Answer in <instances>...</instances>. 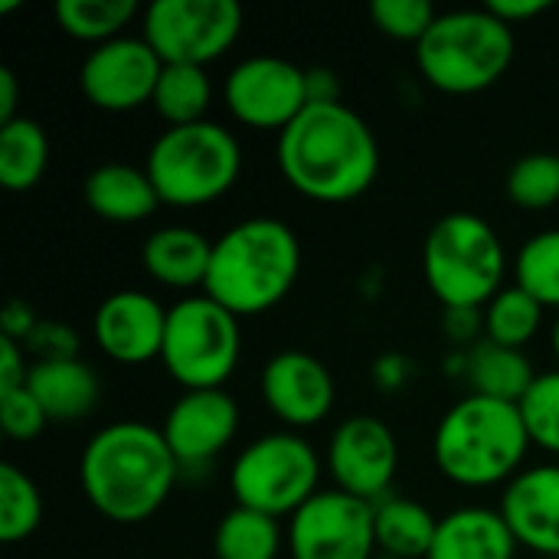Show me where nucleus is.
Returning a JSON list of instances; mask_svg holds the SVG:
<instances>
[{
	"label": "nucleus",
	"instance_id": "obj_1",
	"mask_svg": "<svg viewBox=\"0 0 559 559\" xmlns=\"http://www.w3.org/2000/svg\"><path fill=\"white\" fill-rule=\"evenodd\" d=\"M275 164L301 197L314 203H350L373 187L380 144L350 105H308L278 134Z\"/></svg>",
	"mask_w": 559,
	"mask_h": 559
},
{
	"label": "nucleus",
	"instance_id": "obj_2",
	"mask_svg": "<svg viewBox=\"0 0 559 559\" xmlns=\"http://www.w3.org/2000/svg\"><path fill=\"white\" fill-rule=\"evenodd\" d=\"M180 465L157 426L121 419L98 429L79 459V485L85 501L111 524H141L154 518L174 485Z\"/></svg>",
	"mask_w": 559,
	"mask_h": 559
},
{
	"label": "nucleus",
	"instance_id": "obj_3",
	"mask_svg": "<svg viewBox=\"0 0 559 559\" xmlns=\"http://www.w3.org/2000/svg\"><path fill=\"white\" fill-rule=\"evenodd\" d=\"M301 275V242L275 216H249L213 239L203 295L236 318H255L282 305Z\"/></svg>",
	"mask_w": 559,
	"mask_h": 559
},
{
	"label": "nucleus",
	"instance_id": "obj_4",
	"mask_svg": "<svg viewBox=\"0 0 559 559\" xmlns=\"http://www.w3.org/2000/svg\"><path fill=\"white\" fill-rule=\"evenodd\" d=\"M531 436L514 403L488 396H462L436 426V468L459 488L508 485L524 472Z\"/></svg>",
	"mask_w": 559,
	"mask_h": 559
},
{
	"label": "nucleus",
	"instance_id": "obj_5",
	"mask_svg": "<svg viewBox=\"0 0 559 559\" xmlns=\"http://www.w3.org/2000/svg\"><path fill=\"white\" fill-rule=\"evenodd\" d=\"M514 29L488 7L449 10L416 43V66L445 95H478L504 79L514 62Z\"/></svg>",
	"mask_w": 559,
	"mask_h": 559
},
{
	"label": "nucleus",
	"instance_id": "obj_6",
	"mask_svg": "<svg viewBox=\"0 0 559 559\" xmlns=\"http://www.w3.org/2000/svg\"><path fill=\"white\" fill-rule=\"evenodd\" d=\"M423 275L445 311H481L508 275V252L498 229L465 210L432 223L423 242Z\"/></svg>",
	"mask_w": 559,
	"mask_h": 559
},
{
	"label": "nucleus",
	"instance_id": "obj_7",
	"mask_svg": "<svg viewBox=\"0 0 559 559\" xmlns=\"http://www.w3.org/2000/svg\"><path fill=\"white\" fill-rule=\"evenodd\" d=\"M144 170L167 206L197 210L226 197L242 174V144L219 121L164 128L147 147Z\"/></svg>",
	"mask_w": 559,
	"mask_h": 559
},
{
	"label": "nucleus",
	"instance_id": "obj_8",
	"mask_svg": "<svg viewBox=\"0 0 559 559\" xmlns=\"http://www.w3.org/2000/svg\"><path fill=\"white\" fill-rule=\"evenodd\" d=\"M242 357V328L210 295H183L167 308L160 364L183 390H223Z\"/></svg>",
	"mask_w": 559,
	"mask_h": 559
},
{
	"label": "nucleus",
	"instance_id": "obj_9",
	"mask_svg": "<svg viewBox=\"0 0 559 559\" xmlns=\"http://www.w3.org/2000/svg\"><path fill=\"white\" fill-rule=\"evenodd\" d=\"M321 472L324 465L314 445L285 429L252 439L236 455L229 468V488L239 508H252L282 521L318 495Z\"/></svg>",
	"mask_w": 559,
	"mask_h": 559
},
{
	"label": "nucleus",
	"instance_id": "obj_10",
	"mask_svg": "<svg viewBox=\"0 0 559 559\" xmlns=\"http://www.w3.org/2000/svg\"><path fill=\"white\" fill-rule=\"evenodd\" d=\"M242 33V7L233 0H154L144 10L141 36L177 66H210L226 56Z\"/></svg>",
	"mask_w": 559,
	"mask_h": 559
},
{
	"label": "nucleus",
	"instance_id": "obj_11",
	"mask_svg": "<svg viewBox=\"0 0 559 559\" xmlns=\"http://www.w3.org/2000/svg\"><path fill=\"white\" fill-rule=\"evenodd\" d=\"M226 111L255 131H285L308 108V69L282 56H249L223 82Z\"/></svg>",
	"mask_w": 559,
	"mask_h": 559
},
{
	"label": "nucleus",
	"instance_id": "obj_12",
	"mask_svg": "<svg viewBox=\"0 0 559 559\" xmlns=\"http://www.w3.org/2000/svg\"><path fill=\"white\" fill-rule=\"evenodd\" d=\"M292 559H373V504L337 488L318 491L288 518Z\"/></svg>",
	"mask_w": 559,
	"mask_h": 559
},
{
	"label": "nucleus",
	"instance_id": "obj_13",
	"mask_svg": "<svg viewBox=\"0 0 559 559\" xmlns=\"http://www.w3.org/2000/svg\"><path fill=\"white\" fill-rule=\"evenodd\" d=\"M324 468L337 491L377 504L390 495V485L396 478L400 442L383 419L350 416L331 432Z\"/></svg>",
	"mask_w": 559,
	"mask_h": 559
},
{
	"label": "nucleus",
	"instance_id": "obj_14",
	"mask_svg": "<svg viewBox=\"0 0 559 559\" xmlns=\"http://www.w3.org/2000/svg\"><path fill=\"white\" fill-rule=\"evenodd\" d=\"M160 69L164 62L144 36H118L92 46L79 69V85L98 111L121 115L151 105Z\"/></svg>",
	"mask_w": 559,
	"mask_h": 559
},
{
	"label": "nucleus",
	"instance_id": "obj_15",
	"mask_svg": "<svg viewBox=\"0 0 559 559\" xmlns=\"http://www.w3.org/2000/svg\"><path fill=\"white\" fill-rule=\"evenodd\" d=\"M180 475L210 465L239 432V403L226 390H183L160 426Z\"/></svg>",
	"mask_w": 559,
	"mask_h": 559
},
{
	"label": "nucleus",
	"instance_id": "obj_16",
	"mask_svg": "<svg viewBox=\"0 0 559 559\" xmlns=\"http://www.w3.org/2000/svg\"><path fill=\"white\" fill-rule=\"evenodd\" d=\"M259 386L272 416L292 432L324 423L334 409V377L308 350H278L269 357Z\"/></svg>",
	"mask_w": 559,
	"mask_h": 559
},
{
	"label": "nucleus",
	"instance_id": "obj_17",
	"mask_svg": "<svg viewBox=\"0 0 559 559\" xmlns=\"http://www.w3.org/2000/svg\"><path fill=\"white\" fill-rule=\"evenodd\" d=\"M167 328V308L134 288L111 292L92 314V337L105 357L124 367L160 360Z\"/></svg>",
	"mask_w": 559,
	"mask_h": 559
},
{
	"label": "nucleus",
	"instance_id": "obj_18",
	"mask_svg": "<svg viewBox=\"0 0 559 559\" xmlns=\"http://www.w3.org/2000/svg\"><path fill=\"white\" fill-rule=\"evenodd\" d=\"M498 511L521 547L559 559V465L524 468L504 485Z\"/></svg>",
	"mask_w": 559,
	"mask_h": 559
},
{
	"label": "nucleus",
	"instance_id": "obj_19",
	"mask_svg": "<svg viewBox=\"0 0 559 559\" xmlns=\"http://www.w3.org/2000/svg\"><path fill=\"white\" fill-rule=\"evenodd\" d=\"M210 259L213 242L193 226H160L144 239L141 249V265L147 278L174 292L203 288Z\"/></svg>",
	"mask_w": 559,
	"mask_h": 559
},
{
	"label": "nucleus",
	"instance_id": "obj_20",
	"mask_svg": "<svg viewBox=\"0 0 559 559\" xmlns=\"http://www.w3.org/2000/svg\"><path fill=\"white\" fill-rule=\"evenodd\" d=\"M26 390L43 406L49 423H75L85 419L102 400L98 373L82 360H33Z\"/></svg>",
	"mask_w": 559,
	"mask_h": 559
},
{
	"label": "nucleus",
	"instance_id": "obj_21",
	"mask_svg": "<svg viewBox=\"0 0 559 559\" xmlns=\"http://www.w3.org/2000/svg\"><path fill=\"white\" fill-rule=\"evenodd\" d=\"M518 537L495 508H459L439 518L429 559H514Z\"/></svg>",
	"mask_w": 559,
	"mask_h": 559
},
{
	"label": "nucleus",
	"instance_id": "obj_22",
	"mask_svg": "<svg viewBox=\"0 0 559 559\" xmlns=\"http://www.w3.org/2000/svg\"><path fill=\"white\" fill-rule=\"evenodd\" d=\"M82 193H85L88 210L105 223H141L154 216V210L160 206V197L147 170L124 164V160L98 164L85 177Z\"/></svg>",
	"mask_w": 559,
	"mask_h": 559
},
{
	"label": "nucleus",
	"instance_id": "obj_23",
	"mask_svg": "<svg viewBox=\"0 0 559 559\" xmlns=\"http://www.w3.org/2000/svg\"><path fill=\"white\" fill-rule=\"evenodd\" d=\"M465 380L475 396H488V400L518 406L527 396V390L534 386L537 373L524 350L478 341L465 357Z\"/></svg>",
	"mask_w": 559,
	"mask_h": 559
},
{
	"label": "nucleus",
	"instance_id": "obj_24",
	"mask_svg": "<svg viewBox=\"0 0 559 559\" xmlns=\"http://www.w3.org/2000/svg\"><path fill=\"white\" fill-rule=\"evenodd\" d=\"M373 531H377V550L393 559H429L439 518H432L429 508L409 498L386 495L373 504Z\"/></svg>",
	"mask_w": 559,
	"mask_h": 559
},
{
	"label": "nucleus",
	"instance_id": "obj_25",
	"mask_svg": "<svg viewBox=\"0 0 559 559\" xmlns=\"http://www.w3.org/2000/svg\"><path fill=\"white\" fill-rule=\"evenodd\" d=\"M49 167V138L39 121L13 118L0 124V183L10 193L33 190Z\"/></svg>",
	"mask_w": 559,
	"mask_h": 559
},
{
	"label": "nucleus",
	"instance_id": "obj_26",
	"mask_svg": "<svg viewBox=\"0 0 559 559\" xmlns=\"http://www.w3.org/2000/svg\"><path fill=\"white\" fill-rule=\"evenodd\" d=\"M210 102H213V82H210L203 66L164 62L151 105L167 121V128H183V124L206 121Z\"/></svg>",
	"mask_w": 559,
	"mask_h": 559
},
{
	"label": "nucleus",
	"instance_id": "obj_27",
	"mask_svg": "<svg viewBox=\"0 0 559 559\" xmlns=\"http://www.w3.org/2000/svg\"><path fill=\"white\" fill-rule=\"evenodd\" d=\"M282 524L252 508H233L223 514L213 534V557L216 559H278L282 554Z\"/></svg>",
	"mask_w": 559,
	"mask_h": 559
},
{
	"label": "nucleus",
	"instance_id": "obj_28",
	"mask_svg": "<svg viewBox=\"0 0 559 559\" xmlns=\"http://www.w3.org/2000/svg\"><path fill=\"white\" fill-rule=\"evenodd\" d=\"M544 324V305L527 295L521 285H504L485 308H481V334L491 344L524 350Z\"/></svg>",
	"mask_w": 559,
	"mask_h": 559
},
{
	"label": "nucleus",
	"instance_id": "obj_29",
	"mask_svg": "<svg viewBox=\"0 0 559 559\" xmlns=\"http://www.w3.org/2000/svg\"><path fill=\"white\" fill-rule=\"evenodd\" d=\"M134 0H59L56 23L66 36L102 46L108 39L124 36V26L134 20Z\"/></svg>",
	"mask_w": 559,
	"mask_h": 559
},
{
	"label": "nucleus",
	"instance_id": "obj_30",
	"mask_svg": "<svg viewBox=\"0 0 559 559\" xmlns=\"http://www.w3.org/2000/svg\"><path fill=\"white\" fill-rule=\"evenodd\" d=\"M43 524V495L13 462H0V540L20 544Z\"/></svg>",
	"mask_w": 559,
	"mask_h": 559
},
{
	"label": "nucleus",
	"instance_id": "obj_31",
	"mask_svg": "<svg viewBox=\"0 0 559 559\" xmlns=\"http://www.w3.org/2000/svg\"><path fill=\"white\" fill-rule=\"evenodd\" d=\"M514 285L559 311V229L531 236L514 255Z\"/></svg>",
	"mask_w": 559,
	"mask_h": 559
},
{
	"label": "nucleus",
	"instance_id": "obj_32",
	"mask_svg": "<svg viewBox=\"0 0 559 559\" xmlns=\"http://www.w3.org/2000/svg\"><path fill=\"white\" fill-rule=\"evenodd\" d=\"M508 197L514 206L540 213L559 203V154L550 151H534L514 160L508 170Z\"/></svg>",
	"mask_w": 559,
	"mask_h": 559
},
{
	"label": "nucleus",
	"instance_id": "obj_33",
	"mask_svg": "<svg viewBox=\"0 0 559 559\" xmlns=\"http://www.w3.org/2000/svg\"><path fill=\"white\" fill-rule=\"evenodd\" d=\"M531 445L559 459V370L537 373L527 396L518 403Z\"/></svg>",
	"mask_w": 559,
	"mask_h": 559
},
{
	"label": "nucleus",
	"instance_id": "obj_34",
	"mask_svg": "<svg viewBox=\"0 0 559 559\" xmlns=\"http://www.w3.org/2000/svg\"><path fill=\"white\" fill-rule=\"evenodd\" d=\"M436 7L429 0H373L370 20L373 26L400 43H419L436 23Z\"/></svg>",
	"mask_w": 559,
	"mask_h": 559
},
{
	"label": "nucleus",
	"instance_id": "obj_35",
	"mask_svg": "<svg viewBox=\"0 0 559 559\" xmlns=\"http://www.w3.org/2000/svg\"><path fill=\"white\" fill-rule=\"evenodd\" d=\"M46 413L43 406L33 400V393L13 390V393H0V426L10 439L16 442H33L43 429H46Z\"/></svg>",
	"mask_w": 559,
	"mask_h": 559
},
{
	"label": "nucleus",
	"instance_id": "obj_36",
	"mask_svg": "<svg viewBox=\"0 0 559 559\" xmlns=\"http://www.w3.org/2000/svg\"><path fill=\"white\" fill-rule=\"evenodd\" d=\"M23 347L36 360H72V357H79V337L62 321H39Z\"/></svg>",
	"mask_w": 559,
	"mask_h": 559
},
{
	"label": "nucleus",
	"instance_id": "obj_37",
	"mask_svg": "<svg viewBox=\"0 0 559 559\" xmlns=\"http://www.w3.org/2000/svg\"><path fill=\"white\" fill-rule=\"evenodd\" d=\"M39 321H43V318H36V311H33L29 301L13 298V301H7L3 311H0V337L16 341V344H26Z\"/></svg>",
	"mask_w": 559,
	"mask_h": 559
},
{
	"label": "nucleus",
	"instance_id": "obj_38",
	"mask_svg": "<svg viewBox=\"0 0 559 559\" xmlns=\"http://www.w3.org/2000/svg\"><path fill=\"white\" fill-rule=\"evenodd\" d=\"M26 377H29L26 347L16 344V341L0 337V393L23 390V386H26Z\"/></svg>",
	"mask_w": 559,
	"mask_h": 559
},
{
	"label": "nucleus",
	"instance_id": "obj_39",
	"mask_svg": "<svg viewBox=\"0 0 559 559\" xmlns=\"http://www.w3.org/2000/svg\"><path fill=\"white\" fill-rule=\"evenodd\" d=\"M501 23H508L511 29L518 26V23H527V20H534V16H540V13H547L550 10V0H488L485 3Z\"/></svg>",
	"mask_w": 559,
	"mask_h": 559
},
{
	"label": "nucleus",
	"instance_id": "obj_40",
	"mask_svg": "<svg viewBox=\"0 0 559 559\" xmlns=\"http://www.w3.org/2000/svg\"><path fill=\"white\" fill-rule=\"evenodd\" d=\"M341 102V82L328 66L308 69V105H331Z\"/></svg>",
	"mask_w": 559,
	"mask_h": 559
},
{
	"label": "nucleus",
	"instance_id": "obj_41",
	"mask_svg": "<svg viewBox=\"0 0 559 559\" xmlns=\"http://www.w3.org/2000/svg\"><path fill=\"white\" fill-rule=\"evenodd\" d=\"M16 102H20V82L13 75V69L0 66V124L20 118L16 115Z\"/></svg>",
	"mask_w": 559,
	"mask_h": 559
},
{
	"label": "nucleus",
	"instance_id": "obj_42",
	"mask_svg": "<svg viewBox=\"0 0 559 559\" xmlns=\"http://www.w3.org/2000/svg\"><path fill=\"white\" fill-rule=\"evenodd\" d=\"M550 344H554V354H557L559 360V314L557 321H554V328H550Z\"/></svg>",
	"mask_w": 559,
	"mask_h": 559
},
{
	"label": "nucleus",
	"instance_id": "obj_43",
	"mask_svg": "<svg viewBox=\"0 0 559 559\" xmlns=\"http://www.w3.org/2000/svg\"><path fill=\"white\" fill-rule=\"evenodd\" d=\"M20 7V0H3L0 3V13H10V10H16Z\"/></svg>",
	"mask_w": 559,
	"mask_h": 559
}]
</instances>
